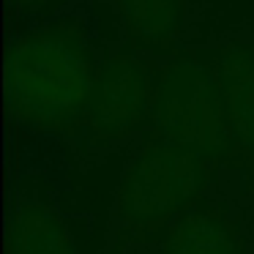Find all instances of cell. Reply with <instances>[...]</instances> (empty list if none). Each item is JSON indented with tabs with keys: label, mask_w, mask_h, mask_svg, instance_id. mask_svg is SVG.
Here are the masks:
<instances>
[{
	"label": "cell",
	"mask_w": 254,
	"mask_h": 254,
	"mask_svg": "<svg viewBox=\"0 0 254 254\" xmlns=\"http://www.w3.org/2000/svg\"><path fill=\"white\" fill-rule=\"evenodd\" d=\"M150 123L153 137L194 150L210 167H241V148L221 88L208 61L194 52H175L159 66Z\"/></svg>",
	"instance_id": "7a4b0ae2"
},
{
	"label": "cell",
	"mask_w": 254,
	"mask_h": 254,
	"mask_svg": "<svg viewBox=\"0 0 254 254\" xmlns=\"http://www.w3.org/2000/svg\"><path fill=\"white\" fill-rule=\"evenodd\" d=\"M99 71L88 28L77 17L17 36L6 61L11 121L33 134H77Z\"/></svg>",
	"instance_id": "6da1fadb"
},
{
	"label": "cell",
	"mask_w": 254,
	"mask_h": 254,
	"mask_svg": "<svg viewBox=\"0 0 254 254\" xmlns=\"http://www.w3.org/2000/svg\"><path fill=\"white\" fill-rule=\"evenodd\" d=\"M210 170L199 153L148 134L118 186L115 219L121 230L134 238L161 232L178 213L205 197Z\"/></svg>",
	"instance_id": "3957f363"
},
{
	"label": "cell",
	"mask_w": 254,
	"mask_h": 254,
	"mask_svg": "<svg viewBox=\"0 0 254 254\" xmlns=\"http://www.w3.org/2000/svg\"><path fill=\"white\" fill-rule=\"evenodd\" d=\"M128 44L134 50L167 55L183 30L186 0H112Z\"/></svg>",
	"instance_id": "52a82bcc"
},
{
	"label": "cell",
	"mask_w": 254,
	"mask_h": 254,
	"mask_svg": "<svg viewBox=\"0 0 254 254\" xmlns=\"http://www.w3.org/2000/svg\"><path fill=\"white\" fill-rule=\"evenodd\" d=\"M52 0H11V6L17 14H36L41 8H47Z\"/></svg>",
	"instance_id": "9c48e42d"
},
{
	"label": "cell",
	"mask_w": 254,
	"mask_h": 254,
	"mask_svg": "<svg viewBox=\"0 0 254 254\" xmlns=\"http://www.w3.org/2000/svg\"><path fill=\"white\" fill-rule=\"evenodd\" d=\"M161 235V254H249L238 219L216 199H197L178 213Z\"/></svg>",
	"instance_id": "8992f818"
},
{
	"label": "cell",
	"mask_w": 254,
	"mask_h": 254,
	"mask_svg": "<svg viewBox=\"0 0 254 254\" xmlns=\"http://www.w3.org/2000/svg\"><path fill=\"white\" fill-rule=\"evenodd\" d=\"M8 254H79L68 224L52 208L19 202L8 224Z\"/></svg>",
	"instance_id": "ba28073f"
},
{
	"label": "cell",
	"mask_w": 254,
	"mask_h": 254,
	"mask_svg": "<svg viewBox=\"0 0 254 254\" xmlns=\"http://www.w3.org/2000/svg\"><path fill=\"white\" fill-rule=\"evenodd\" d=\"M208 66L221 88L227 115L241 148V167L254 189V44L227 41L208 55Z\"/></svg>",
	"instance_id": "5b68a950"
},
{
	"label": "cell",
	"mask_w": 254,
	"mask_h": 254,
	"mask_svg": "<svg viewBox=\"0 0 254 254\" xmlns=\"http://www.w3.org/2000/svg\"><path fill=\"white\" fill-rule=\"evenodd\" d=\"M159 66L121 52L101 63L79 134L90 148L115 142L153 121Z\"/></svg>",
	"instance_id": "277c9868"
}]
</instances>
